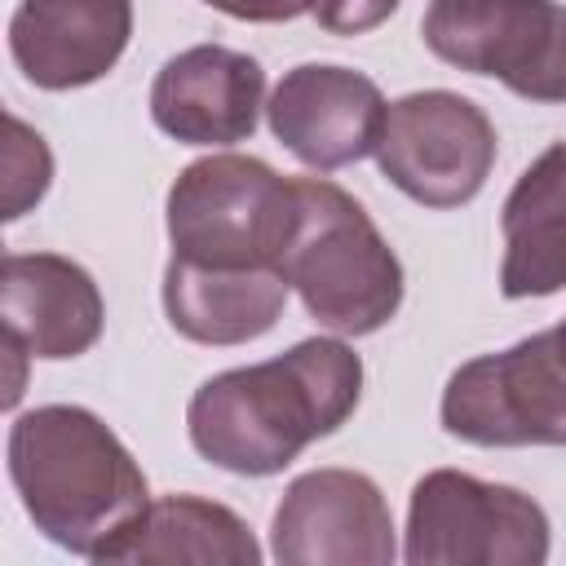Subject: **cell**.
I'll return each mask as SVG.
<instances>
[{
  "mask_svg": "<svg viewBox=\"0 0 566 566\" xmlns=\"http://www.w3.org/2000/svg\"><path fill=\"white\" fill-rule=\"evenodd\" d=\"M358 398L363 358L340 336H310L279 358L208 376L186 407V433L208 464L270 478L310 442L336 433Z\"/></svg>",
  "mask_w": 566,
  "mask_h": 566,
  "instance_id": "1",
  "label": "cell"
},
{
  "mask_svg": "<svg viewBox=\"0 0 566 566\" xmlns=\"http://www.w3.org/2000/svg\"><path fill=\"white\" fill-rule=\"evenodd\" d=\"M9 482L35 531L88 562H119L150 509L133 451L75 402L31 407L9 424Z\"/></svg>",
  "mask_w": 566,
  "mask_h": 566,
  "instance_id": "2",
  "label": "cell"
},
{
  "mask_svg": "<svg viewBox=\"0 0 566 566\" xmlns=\"http://www.w3.org/2000/svg\"><path fill=\"white\" fill-rule=\"evenodd\" d=\"M283 274L305 314L336 336H371L402 305V261L367 208L327 177H296Z\"/></svg>",
  "mask_w": 566,
  "mask_h": 566,
  "instance_id": "3",
  "label": "cell"
},
{
  "mask_svg": "<svg viewBox=\"0 0 566 566\" xmlns=\"http://www.w3.org/2000/svg\"><path fill=\"white\" fill-rule=\"evenodd\" d=\"M296 226V177L252 155H203L168 186V243L208 270H283Z\"/></svg>",
  "mask_w": 566,
  "mask_h": 566,
  "instance_id": "4",
  "label": "cell"
},
{
  "mask_svg": "<svg viewBox=\"0 0 566 566\" xmlns=\"http://www.w3.org/2000/svg\"><path fill=\"white\" fill-rule=\"evenodd\" d=\"M548 548V513L517 486L460 469H433L411 486L402 544L411 566H544Z\"/></svg>",
  "mask_w": 566,
  "mask_h": 566,
  "instance_id": "5",
  "label": "cell"
},
{
  "mask_svg": "<svg viewBox=\"0 0 566 566\" xmlns=\"http://www.w3.org/2000/svg\"><path fill=\"white\" fill-rule=\"evenodd\" d=\"M438 416L469 447H566V349L553 327L460 363Z\"/></svg>",
  "mask_w": 566,
  "mask_h": 566,
  "instance_id": "6",
  "label": "cell"
},
{
  "mask_svg": "<svg viewBox=\"0 0 566 566\" xmlns=\"http://www.w3.org/2000/svg\"><path fill=\"white\" fill-rule=\"evenodd\" d=\"M420 35L455 71L500 80L526 102H566V4L557 0H429Z\"/></svg>",
  "mask_w": 566,
  "mask_h": 566,
  "instance_id": "7",
  "label": "cell"
},
{
  "mask_svg": "<svg viewBox=\"0 0 566 566\" xmlns=\"http://www.w3.org/2000/svg\"><path fill=\"white\" fill-rule=\"evenodd\" d=\"M495 150V124L478 102L451 88H424L385 106L371 155L380 172L420 208H460L486 186Z\"/></svg>",
  "mask_w": 566,
  "mask_h": 566,
  "instance_id": "8",
  "label": "cell"
},
{
  "mask_svg": "<svg viewBox=\"0 0 566 566\" xmlns=\"http://www.w3.org/2000/svg\"><path fill=\"white\" fill-rule=\"evenodd\" d=\"M270 553L283 566H389L398 557L394 513L358 469H310L287 482Z\"/></svg>",
  "mask_w": 566,
  "mask_h": 566,
  "instance_id": "9",
  "label": "cell"
},
{
  "mask_svg": "<svg viewBox=\"0 0 566 566\" xmlns=\"http://www.w3.org/2000/svg\"><path fill=\"white\" fill-rule=\"evenodd\" d=\"M385 106L371 75L336 62H301L274 84L265 119L305 168L336 172L376 150Z\"/></svg>",
  "mask_w": 566,
  "mask_h": 566,
  "instance_id": "10",
  "label": "cell"
},
{
  "mask_svg": "<svg viewBox=\"0 0 566 566\" xmlns=\"http://www.w3.org/2000/svg\"><path fill=\"white\" fill-rule=\"evenodd\" d=\"M265 71L230 44L172 53L150 84V119L181 146H234L256 133Z\"/></svg>",
  "mask_w": 566,
  "mask_h": 566,
  "instance_id": "11",
  "label": "cell"
},
{
  "mask_svg": "<svg viewBox=\"0 0 566 566\" xmlns=\"http://www.w3.org/2000/svg\"><path fill=\"white\" fill-rule=\"evenodd\" d=\"M133 0H22L9 18L13 66L49 93L97 84L124 57Z\"/></svg>",
  "mask_w": 566,
  "mask_h": 566,
  "instance_id": "12",
  "label": "cell"
},
{
  "mask_svg": "<svg viewBox=\"0 0 566 566\" xmlns=\"http://www.w3.org/2000/svg\"><path fill=\"white\" fill-rule=\"evenodd\" d=\"M4 336L31 358H80L102 340L106 305L93 274L57 252H9L0 270Z\"/></svg>",
  "mask_w": 566,
  "mask_h": 566,
  "instance_id": "13",
  "label": "cell"
},
{
  "mask_svg": "<svg viewBox=\"0 0 566 566\" xmlns=\"http://www.w3.org/2000/svg\"><path fill=\"white\" fill-rule=\"evenodd\" d=\"M287 274L261 270H208L168 256L164 270V314L177 336L195 345H248L265 336L287 305Z\"/></svg>",
  "mask_w": 566,
  "mask_h": 566,
  "instance_id": "14",
  "label": "cell"
},
{
  "mask_svg": "<svg viewBox=\"0 0 566 566\" xmlns=\"http://www.w3.org/2000/svg\"><path fill=\"white\" fill-rule=\"evenodd\" d=\"M504 301L553 296L566 287V142H553L513 181L500 208Z\"/></svg>",
  "mask_w": 566,
  "mask_h": 566,
  "instance_id": "15",
  "label": "cell"
},
{
  "mask_svg": "<svg viewBox=\"0 0 566 566\" xmlns=\"http://www.w3.org/2000/svg\"><path fill=\"white\" fill-rule=\"evenodd\" d=\"M119 562H199V566H256L261 544L252 526L203 495H164L150 500L137 535L124 544Z\"/></svg>",
  "mask_w": 566,
  "mask_h": 566,
  "instance_id": "16",
  "label": "cell"
},
{
  "mask_svg": "<svg viewBox=\"0 0 566 566\" xmlns=\"http://www.w3.org/2000/svg\"><path fill=\"white\" fill-rule=\"evenodd\" d=\"M53 181V155L44 146V137L22 124L18 115H9V142H4V221H18L27 208H35L44 199Z\"/></svg>",
  "mask_w": 566,
  "mask_h": 566,
  "instance_id": "17",
  "label": "cell"
},
{
  "mask_svg": "<svg viewBox=\"0 0 566 566\" xmlns=\"http://www.w3.org/2000/svg\"><path fill=\"white\" fill-rule=\"evenodd\" d=\"M398 4L402 0H310V18L327 35H367L380 22H389Z\"/></svg>",
  "mask_w": 566,
  "mask_h": 566,
  "instance_id": "18",
  "label": "cell"
},
{
  "mask_svg": "<svg viewBox=\"0 0 566 566\" xmlns=\"http://www.w3.org/2000/svg\"><path fill=\"white\" fill-rule=\"evenodd\" d=\"M226 18L239 22H292L301 13H310V0H199Z\"/></svg>",
  "mask_w": 566,
  "mask_h": 566,
  "instance_id": "19",
  "label": "cell"
},
{
  "mask_svg": "<svg viewBox=\"0 0 566 566\" xmlns=\"http://www.w3.org/2000/svg\"><path fill=\"white\" fill-rule=\"evenodd\" d=\"M553 336H557V345H562V349H566V318H562V323H557V327H553Z\"/></svg>",
  "mask_w": 566,
  "mask_h": 566,
  "instance_id": "20",
  "label": "cell"
}]
</instances>
